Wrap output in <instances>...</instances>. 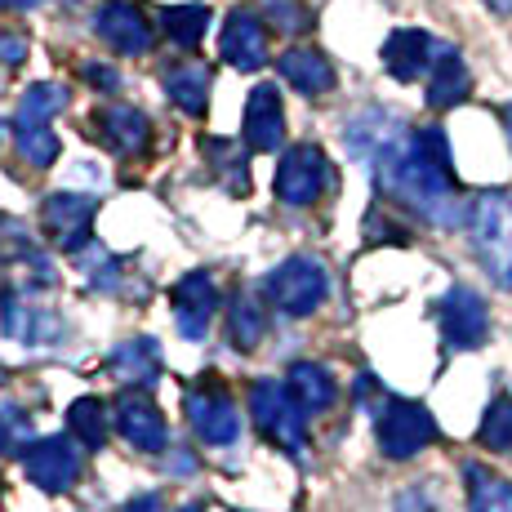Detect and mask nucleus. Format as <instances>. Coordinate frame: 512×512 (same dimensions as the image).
<instances>
[{
	"instance_id": "obj_26",
	"label": "nucleus",
	"mask_w": 512,
	"mask_h": 512,
	"mask_svg": "<svg viewBox=\"0 0 512 512\" xmlns=\"http://www.w3.org/2000/svg\"><path fill=\"white\" fill-rule=\"evenodd\" d=\"M67 428H72V437L81 441L85 450H103V441H107V406L98 397L72 401V410H67Z\"/></svg>"
},
{
	"instance_id": "obj_12",
	"label": "nucleus",
	"mask_w": 512,
	"mask_h": 512,
	"mask_svg": "<svg viewBox=\"0 0 512 512\" xmlns=\"http://www.w3.org/2000/svg\"><path fill=\"white\" fill-rule=\"evenodd\" d=\"M170 303H174V321H179L183 339H205L214 312H219V285H214L210 272H187L170 290Z\"/></svg>"
},
{
	"instance_id": "obj_1",
	"label": "nucleus",
	"mask_w": 512,
	"mask_h": 512,
	"mask_svg": "<svg viewBox=\"0 0 512 512\" xmlns=\"http://www.w3.org/2000/svg\"><path fill=\"white\" fill-rule=\"evenodd\" d=\"M374 179L392 196V201L410 205L437 228H455L464 223V201L455 192V161H450V143L437 125L428 130H397L379 152L370 156Z\"/></svg>"
},
{
	"instance_id": "obj_8",
	"label": "nucleus",
	"mask_w": 512,
	"mask_h": 512,
	"mask_svg": "<svg viewBox=\"0 0 512 512\" xmlns=\"http://www.w3.org/2000/svg\"><path fill=\"white\" fill-rule=\"evenodd\" d=\"M437 317H441V339H446V348H455V352L481 348L490 334L486 299H481L477 290H468V285H455V290L441 299Z\"/></svg>"
},
{
	"instance_id": "obj_40",
	"label": "nucleus",
	"mask_w": 512,
	"mask_h": 512,
	"mask_svg": "<svg viewBox=\"0 0 512 512\" xmlns=\"http://www.w3.org/2000/svg\"><path fill=\"white\" fill-rule=\"evenodd\" d=\"M490 9H499V14H512V0H486Z\"/></svg>"
},
{
	"instance_id": "obj_36",
	"label": "nucleus",
	"mask_w": 512,
	"mask_h": 512,
	"mask_svg": "<svg viewBox=\"0 0 512 512\" xmlns=\"http://www.w3.org/2000/svg\"><path fill=\"white\" fill-rule=\"evenodd\" d=\"M27 58V41L14 32H0V63H23Z\"/></svg>"
},
{
	"instance_id": "obj_42",
	"label": "nucleus",
	"mask_w": 512,
	"mask_h": 512,
	"mask_svg": "<svg viewBox=\"0 0 512 512\" xmlns=\"http://www.w3.org/2000/svg\"><path fill=\"white\" fill-rule=\"evenodd\" d=\"M174 512H205L201 504H183V508H174Z\"/></svg>"
},
{
	"instance_id": "obj_25",
	"label": "nucleus",
	"mask_w": 512,
	"mask_h": 512,
	"mask_svg": "<svg viewBox=\"0 0 512 512\" xmlns=\"http://www.w3.org/2000/svg\"><path fill=\"white\" fill-rule=\"evenodd\" d=\"M268 334V317H263V308L254 303V294H236L232 308H228V339L236 352H250L259 348V339Z\"/></svg>"
},
{
	"instance_id": "obj_10",
	"label": "nucleus",
	"mask_w": 512,
	"mask_h": 512,
	"mask_svg": "<svg viewBox=\"0 0 512 512\" xmlns=\"http://www.w3.org/2000/svg\"><path fill=\"white\" fill-rule=\"evenodd\" d=\"M23 468H27L32 486L49 490V495H63V490H72L76 477H81V450L67 437H41L36 446H27Z\"/></svg>"
},
{
	"instance_id": "obj_3",
	"label": "nucleus",
	"mask_w": 512,
	"mask_h": 512,
	"mask_svg": "<svg viewBox=\"0 0 512 512\" xmlns=\"http://www.w3.org/2000/svg\"><path fill=\"white\" fill-rule=\"evenodd\" d=\"M183 410H187L192 432L205 446H232L241 437V410H236V397L223 388L219 374H201L183 392Z\"/></svg>"
},
{
	"instance_id": "obj_29",
	"label": "nucleus",
	"mask_w": 512,
	"mask_h": 512,
	"mask_svg": "<svg viewBox=\"0 0 512 512\" xmlns=\"http://www.w3.org/2000/svg\"><path fill=\"white\" fill-rule=\"evenodd\" d=\"M18 152H23L27 165H36V170H49V165L58 161V134L49 130V121L18 125Z\"/></svg>"
},
{
	"instance_id": "obj_35",
	"label": "nucleus",
	"mask_w": 512,
	"mask_h": 512,
	"mask_svg": "<svg viewBox=\"0 0 512 512\" xmlns=\"http://www.w3.org/2000/svg\"><path fill=\"white\" fill-rule=\"evenodd\" d=\"M81 76L94 85V90H107V94L121 90V76H116V67H107V63H85Z\"/></svg>"
},
{
	"instance_id": "obj_30",
	"label": "nucleus",
	"mask_w": 512,
	"mask_h": 512,
	"mask_svg": "<svg viewBox=\"0 0 512 512\" xmlns=\"http://www.w3.org/2000/svg\"><path fill=\"white\" fill-rule=\"evenodd\" d=\"M477 441L486 450H512V397H495L481 415Z\"/></svg>"
},
{
	"instance_id": "obj_14",
	"label": "nucleus",
	"mask_w": 512,
	"mask_h": 512,
	"mask_svg": "<svg viewBox=\"0 0 512 512\" xmlns=\"http://www.w3.org/2000/svg\"><path fill=\"white\" fill-rule=\"evenodd\" d=\"M219 54L236 72H259V67L268 63V32H263V23L250 9H232L228 14L223 36H219Z\"/></svg>"
},
{
	"instance_id": "obj_23",
	"label": "nucleus",
	"mask_w": 512,
	"mask_h": 512,
	"mask_svg": "<svg viewBox=\"0 0 512 512\" xmlns=\"http://www.w3.org/2000/svg\"><path fill=\"white\" fill-rule=\"evenodd\" d=\"M464 481H468V512H512V481L495 477L481 464H468Z\"/></svg>"
},
{
	"instance_id": "obj_22",
	"label": "nucleus",
	"mask_w": 512,
	"mask_h": 512,
	"mask_svg": "<svg viewBox=\"0 0 512 512\" xmlns=\"http://www.w3.org/2000/svg\"><path fill=\"white\" fill-rule=\"evenodd\" d=\"M165 94L170 103H179L187 116H201L210 103V67L205 63H179L165 72Z\"/></svg>"
},
{
	"instance_id": "obj_5",
	"label": "nucleus",
	"mask_w": 512,
	"mask_h": 512,
	"mask_svg": "<svg viewBox=\"0 0 512 512\" xmlns=\"http://www.w3.org/2000/svg\"><path fill=\"white\" fill-rule=\"evenodd\" d=\"M250 415L254 428L285 455H303V406L290 397V388L277 379H254L250 383Z\"/></svg>"
},
{
	"instance_id": "obj_38",
	"label": "nucleus",
	"mask_w": 512,
	"mask_h": 512,
	"mask_svg": "<svg viewBox=\"0 0 512 512\" xmlns=\"http://www.w3.org/2000/svg\"><path fill=\"white\" fill-rule=\"evenodd\" d=\"M125 512H165V504L161 495H139L134 504H125Z\"/></svg>"
},
{
	"instance_id": "obj_17",
	"label": "nucleus",
	"mask_w": 512,
	"mask_h": 512,
	"mask_svg": "<svg viewBox=\"0 0 512 512\" xmlns=\"http://www.w3.org/2000/svg\"><path fill=\"white\" fill-rule=\"evenodd\" d=\"M437 41H432L428 32H419V27H401V32H392L388 41H383V67L392 72V81H419L423 72H432V63H437Z\"/></svg>"
},
{
	"instance_id": "obj_32",
	"label": "nucleus",
	"mask_w": 512,
	"mask_h": 512,
	"mask_svg": "<svg viewBox=\"0 0 512 512\" xmlns=\"http://www.w3.org/2000/svg\"><path fill=\"white\" fill-rule=\"evenodd\" d=\"M263 9H268V18L281 27V32L299 36L312 27V9L303 5V0H263Z\"/></svg>"
},
{
	"instance_id": "obj_7",
	"label": "nucleus",
	"mask_w": 512,
	"mask_h": 512,
	"mask_svg": "<svg viewBox=\"0 0 512 512\" xmlns=\"http://www.w3.org/2000/svg\"><path fill=\"white\" fill-rule=\"evenodd\" d=\"M330 183V165H326V152L312 143H299L281 156L277 165V201L281 205H312Z\"/></svg>"
},
{
	"instance_id": "obj_21",
	"label": "nucleus",
	"mask_w": 512,
	"mask_h": 512,
	"mask_svg": "<svg viewBox=\"0 0 512 512\" xmlns=\"http://www.w3.org/2000/svg\"><path fill=\"white\" fill-rule=\"evenodd\" d=\"M285 388H290V397L303 406V415H321V410H330L334 401H339L334 374L326 366H312V361H294L290 374H285Z\"/></svg>"
},
{
	"instance_id": "obj_41",
	"label": "nucleus",
	"mask_w": 512,
	"mask_h": 512,
	"mask_svg": "<svg viewBox=\"0 0 512 512\" xmlns=\"http://www.w3.org/2000/svg\"><path fill=\"white\" fill-rule=\"evenodd\" d=\"M504 125H508V139H512V103L504 107Z\"/></svg>"
},
{
	"instance_id": "obj_31",
	"label": "nucleus",
	"mask_w": 512,
	"mask_h": 512,
	"mask_svg": "<svg viewBox=\"0 0 512 512\" xmlns=\"http://www.w3.org/2000/svg\"><path fill=\"white\" fill-rule=\"evenodd\" d=\"M205 152L210 156H219V165H214V170L223 174V179H228V192H250V174H245V152L236 143H223V139H205L201 143Z\"/></svg>"
},
{
	"instance_id": "obj_15",
	"label": "nucleus",
	"mask_w": 512,
	"mask_h": 512,
	"mask_svg": "<svg viewBox=\"0 0 512 512\" xmlns=\"http://www.w3.org/2000/svg\"><path fill=\"white\" fill-rule=\"evenodd\" d=\"M0 321H5V334L18 343H32V348H49V343L63 339V321L54 312L36 308L27 303L18 290H5L0 294Z\"/></svg>"
},
{
	"instance_id": "obj_13",
	"label": "nucleus",
	"mask_w": 512,
	"mask_h": 512,
	"mask_svg": "<svg viewBox=\"0 0 512 512\" xmlns=\"http://www.w3.org/2000/svg\"><path fill=\"white\" fill-rule=\"evenodd\" d=\"M112 419H116V432H121L134 450H165V441H170L161 410L152 406V397H147V392L125 388L121 397H116V415Z\"/></svg>"
},
{
	"instance_id": "obj_2",
	"label": "nucleus",
	"mask_w": 512,
	"mask_h": 512,
	"mask_svg": "<svg viewBox=\"0 0 512 512\" xmlns=\"http://www.w3.org/2000/svg\"><path fill=\"white\" fill-rule=\"evenodd\" d=\"M468 232L490 281L512 290V192H481L468 205Z\"/></svg>"
},
{
	"instance_id": "obj_9",
	"label": "nucleus",
	"mask_w": 512,
	"mask_h": 512,
	"mask_svg": "<svg viewBox=\"0 0 512 512\" xmlns=\"http://www.w3.org/2000/svg\"><path fill=\"white\" fill-rule=\"evenodd\" d=\"M41 228L45 236L67 254H81L94 232V201L76 192H54L41 205Z\"/></svg>"
},
{
	"instance_id": "obj_19",
	"label": "nucleus",
	"mask_w": 512,
	"mask_h": 512,
	"mask_svg": "<svg viewBox=\"0 0 512 512\" xmlns=\"http://www.w3.org/2000/svg\"><path fill=\"white\" fill-rule=\"evenodd\" d=\"M281 76L294 85L299 94H330L334 90V67H330V58L321 54V49H312V45H299V49H285L281 54Z\"/></svg>"
},
{
	"instance_id": "obj_39",
	"label": "nucleus",
	"mask_w": 512,
	"mask_h": 512,
	"mask_svg": "<svg viewBox=\"0 0 512 512\" xmlns=\"http://www.w3.org/2000/svg\"><path fill=\"white\" fill-rule=\"evenodd\" d=\"M45 5V0H0V9H36Z\"/></svg>"
},
{
	"instance_id": "obj_27",
	"label": "nucleus",
	"mask_w": 512,
	"mask_h": 512,
	"mask_svg": "<svg viewBox=\"0 0 512 512\" xmlns=\"http://www.w3.org/2000/svg\"><path fill=\"white\" fill-rule=\"evenodd\" d=\"M161 27L179 49H196L205 36V27H210V9L205 5H170L161 14Z\"/></svg>"
},
{
	"instance_id": "obj_6",
	"label": "nucleus",
	"mask_w": 512,
	"mask_h": 512,
	"mask_svg": "<svg viewBox=\"0 0 512 512\" xmlns=\"http://www.w3.org/2000/svg\"><path fill=\"white\" fill-rule=\"evenodd\" d=\"M374 437H379V450L388 459H415L419 450H428L432 441H437V419H432V410L419 406V401L388 397L379 406Z\"/></svg>"
},
{
	"instance_id": "obj_11",
	"label": "nucleus",
	"mask_w": 512,
	"mask_h": 512,
	"mask_svg": "<svg viewBox=\"0 0 512 512\" xmlns=\"http://www.w3.org/2000/svg\"><path fill=\"white\" fill-rule=\"evenodd\" d=\"M98 41H107L116 54H147L152 49V23L139 5L130 0H103L94 14Z\"/></svg>"
},
{
	"instance_id": "obj_20",
	"label": "nucleus",
	"mask_w": 512,
	"mask_h": 512,
	"mask_svg": "<svg viewBox=\"0 0 512 512\" xmlns=\"http://www.w3.org/2000/svg\"><path fill=\"white\" fill-rule=\"evenodd\" d=\"M472 90V76L464 67V58L455 54L450 45L437 49V63H432L428 72V107H437V112H446V107H459Z\"/></svg>"
},
{
	"instance_id": "obj_43",
	"label": "nucleus",
	"mask_w": 512,
	"mask_h": 512,
	"mask_svg": "<svg viewBox=\"0 0 512 512\" xmlns=\"http://www.w3.org/2000/svg\"><path fill=\"white\" fill-rule=\"evenodd\" d=\"M0 134H5V125H0Z\"/></svg>"
},
{
	"instance_id": "obj_24",
	"label": "nucleus",
	"mask_w": 512,
	"mask_h": 512,
	"mask_svg": "<svg viewBox=\"0 0 512 512\" xmlns=\"http://www.w3.org/2000/svg\"><path fill=\"white\" fill-rule=\"evenodd\" d=\"M112 374L116 379H134V383H152L161 374V348L156 339H130L112 352Z\"/></svg>"
},
{
	"instance_id": "obj_34",
	"label": "nucleus",
	"mask_w": 512,
	"mask_h": 512,
	"mask_svg": "<svg viewBox=\"0 0 512 512\" xmlns=\"http://www.w3.org/2000/svg\"><path fill=\"white\" fill-rule=\"evenodd\" d=\"M85 272H90V285H98V290H116V259L107 250H94L90 245V259H85Z\"/></svg>"
},
{
	"instance_id": "obj_18",
	"label": "nucleus",
	"mask_w": 512,
	"mask_h": 512,
	"mask_svg": "<svg viewBox=\"0 0 512 512\" xmlns=\"http://www.w3.org/2000/svg\"><path fill=\"white\" fill-rule=\"evenodd\" d=\"M94 134H98V143L112 147L116 156H134L152 143V121H147L139 107L116 103V107H103V112L94 116Z\"/></svg>"
},
{
	"instance_id": "obj_4",
	"label": "nucleus",
	"mask_w": 512,
	"mask_h": 512,
	"mask_svg": "<svg viewBox=\"0 0 512 512\" xmlns=\"http://www.w3.org/2000/svg\"><path fill=\"white\" fill-rule=\"evenodd\" d=\"M263 294H268L272 308L285 312V317H312V312L326 303L330 277H326V268H321L317 259H308V254H294V259H285L281 268L268 272V281H263Z\"/></svg>"
},
{
	"instance_id": "obj_33",
	"label": "nucleus",
	"mask_w": 512,
	"mask_h": 512,
	"mask_svg": "<svg viewBox=\"0 0 512 512\" xmlns=\"http://www.w3.org/2000/svg\"><path fill=\"white\" fill-rule=\"evenodd\" d=\"M27 441H32V419H27L23 410H14V406H0V450L18 455Z\"/></svg>"
},
{
	"instance_id": "obj_28",
	"label": "nucleus",
	"mask_w": 512,
	"mask_h": 512,
	"mask_svg": "<svg viewBox=\"0 0 512 512\" xmlns=\"http://www.w3.org/2000/svg\"><path fill=\"white\" fill-rule=\"evenodd\" d=\"M67 107V90L54 81H36L32 90L23 94V103H18V125H32V121H54L58 112Z\"/></svg>"
},
{
	"instance_id": "obj_37",
	"label": "nucleus",
	"mask_w": 512,
	"mask_h": 512,
	"mask_svg": "<svg viewBox=\"0 0 512 512\" xmlns=\"http://www.w3.org/2000/svg\"><path fill=\"white\" fill-rule=\"evenodd\" d=\"M397 512H441V508L432 504L428 490H410V495H401V508Z\"/></svg>"
},
{
	"instance_id": "obj_16",
	"label": "nucleus",
	"mask_w": 512,
	"mask_h": 512,
	"mask_svg": "<svg viewBox=\"0 0 512 512\" xmlns=\"http://www.w3.org/2000/svg\"><path fill=\"white\" fill-rule=\"evenodd\" d=\"M285 143V107L277 85H254L245 103V147L250 152H277Z\"/></svg>"
}]
</instances>
